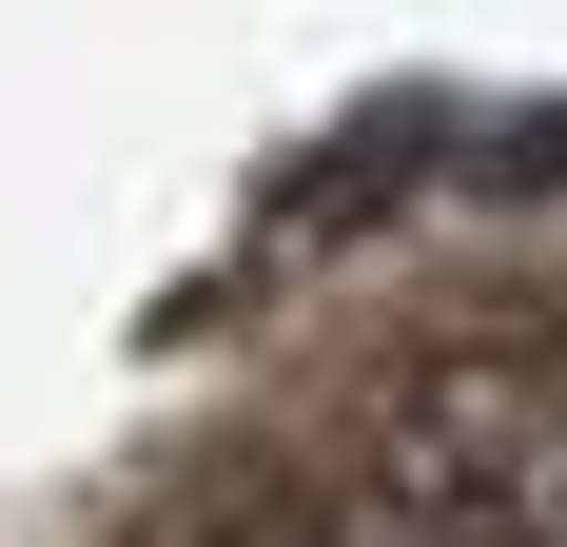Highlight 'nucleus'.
<instances>
[{
    "instance_id": "nucleus-1",
    "label": "nucleus",
    "mask_w": 567,
    "mask_h": 547,
    "mask_svg": "<svg viewBox=\"0 0 567 547\" xmlns=\"http://www.w3.org/2000/svg\"><path fill=\"white\" fill-rule=\"evenodd\" d=\"M372 489L451 547H567V352H431V372H392Z\"/></svg>"
}]
</instances>
